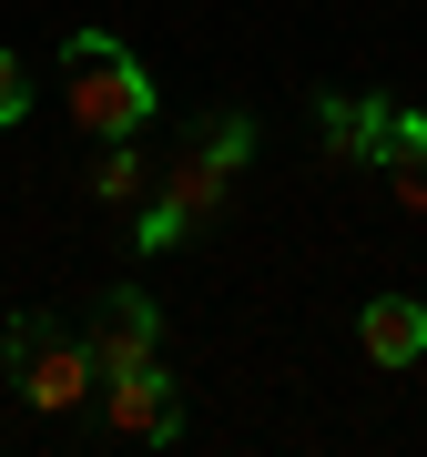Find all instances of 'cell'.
Returning a JSON list of instances; mask_svg holds the SVG:
<instances>
[{
    "instance_id": "8fae6325",
    "label": "cell",
    "mask_w": 427,
    "mask_h": 457,
    "mask_svg": "<svg viewBox=\"0 0 427 457\" xmlns=\"http://www.w3.org/2000/svg\"><path fill=\"white\" fill-rule=\"evenodd\" d=\"M31 112V71H21V51H0V132Z\"/></svg>"
},
{
    "instance_id": "7a4b0ae2",
    "label": "cell",
    "mask_w": 427,
    "mask_h": 457,
    "mask_svg": "<svg viewBox=\"0 0 427 457\" xmlns=\"http://www.w3.org/2000/svg\"><path fill=\"white\" fill-rule=\"evenodd\" d=\"M0 366H11L21 407H41V417H71L82 396H102V366H92L82 326H51V315H11L0 326Z\"/></svg>"
},
{
    "instance_id": "6da1fadb",
    "label": "cell",
    "mask_w": 427,
    "mask_h": 457,
    "mask_svg": "<svg viewBox=\"0 0 427 457\" xmlns=\"http://www.w3.org/2000/svg\"><path fill=\"white\" fill-rule=\"evenodd\" d=\"M62 112L82 122L92 143L153 132V71L132 62V41H113V31H71L62 41Z\"/></svg>"
},
{
    "instance_id": "277c9868",
    "label": "cell",
    "mask_w": 427,
    "mask_h": 457,
    "mask_svg": "<svg viewBox=\"0 0 427 457\" xmlns=\"http://www.w3.org/2000/svg\"><path fill=\"white\" fill-rule=\"evenodd\" d=\"M224 194H234V173L204 153V132L183 122V143L153 163V194L143 204H163V213H183V234H204V224H224Z\"/></svg>"
},
{
    "instance_id": "ba28073f",
    "label": "cell",
    "mask_w": 427,
    "mask_h": 457,
    "mask_svg": "<svg viewBox=\"0 0 427 457\" xmlns=\"http://www.w3.org/2000/svg\"><path fill=\"white\" fill-rule=\"evenodd\" d=\"M377 173H387V194L407 204V213H427V112H397V122H387Z\"/></svg>"
},
{
    "instance_id": "5b68a950",
    "label": "cell",
    "mask_w": 427,
    "mask_h": 457,
    "mask_svg": "<svg viewBox=\"0 0 427 457\" xmlns=\"http://www.w3.org/2000/svg\"><path fill=\"white\" fill-rule=\"evenodd\" d=\"M82 345H92V366H102V376L143 366L153 345H163V305H153L143 285H113V295H92V315H82Z\"/></svg>"
},
{
    "instance_id": "52a82bcc",
    "label": "cell",
    "mask_w": 427,
    "mask_h": 457,
    "mask_svg": "<svg viewBox=\"0 0 427 457\" xmlns=\"http://www.w3.org/2000/svg\"><path fill=\"white\" fill-rule=\"evenodd\" d=\"M356 345L377 366H417L427 356V305L417 295H377V305H356Z\"/></svg>"
},
{
    "instance_id": "9c48e42d",
    "label": "cell",
    "mask_w": 427,
    "mask_h": 457,
    "mask_svg": "<svg viewBox=\"0 0 427 457\" xmlns=\"http://www.w3.org/2000/svg\"><path fill=\"white\" fill-rule=\"evenodd\" d=\"M143 194H153V153H143V132L102 143V153H92V204H143Z\"/></svg>"
},
{
    "instance_id": "30bf717a",
    "label": "cell",
    "mask_w": 427,
    "mask_h": 457,
    "mask_svg": "<svg viewBox=\"0 0 427 457\" xmlns=\"http://www.w3.org/2000/svg\"><path fill=\"white\" fill-rule=\"evenodd\" d=\"M194 132H204V153H214L224 173H245V163H255V112H204Z\"/></svg>"
},
{
    "instance_id": "3957f363",
    "label": "cell",
    "mask_w": 427,
    "mask_h": 457,
    "mask_svg": "<svg viewBox=\"0 0 427 457\" xmlns=\"http://www.w3.org/2000/svg\"><path fill=\"white\" fill-rule=\"evenodd\" d=\"M102 417H113V437H132V447H173L183 437V386L143 356V366L102 376Z\"/></svg>"
},
{
    "instance_id": "8992f818",
    "label": "cell",
    "mask_w": 427,
    "mask_h": 457,
    "mask_svg": "<svg viewBox=\"0 0 427 457\" xmlns=\"http://www.w3.org/2000/svg\"><path fill=\"white\" fill-rule=\"evenodd\" d=\"M387 122H397V102H377V92H326V102H315V132H326V153H336V163H356V173H377Z\"/></svg>"
}]
</instances>
